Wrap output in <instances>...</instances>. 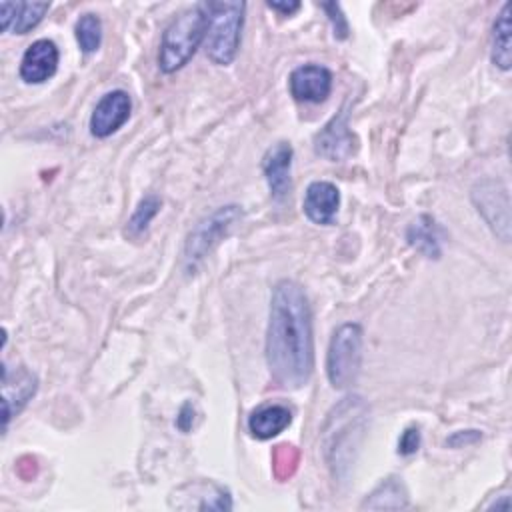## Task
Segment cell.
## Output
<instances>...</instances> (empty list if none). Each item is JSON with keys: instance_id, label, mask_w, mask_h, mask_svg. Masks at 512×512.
<instances>
[{"instance_id": "cell-1", "label": "cell", "mask_w": 512, "mask_h": 512, "mask_svg": "<svg viewBox=\"0 0 512 512\" xmlns=\"http://www.w3.org/2000/svg\"><path fill=\"white\" fill-rule=\"evenodd\" d=\"M266 364L276 386L298 390L314 368L312 314L302 286L280 280L272 288L266 330Z\"/></svg>"}, {"instance_id": "cell-2", "label": "cell", "mask_w": 512, "mask_h": 512, "mask_svg": "<svg viewBox=\"0 0 512 512\" xmlns=\"http://www.w3.org/2000/svg\"><path fill=\"white\" fill-rule=\"evenodd\" d=\"M368 426V404L352 394L342 398L322 426V450L334 478H344L356 460Z\"/></svg>"}, {"instance_id": "cell-3", "label": "cell", "mask_w": 512, "mask_h": 512, "mask_svg": "<svg viewBox=\"0 0 512 512\" xmlns=\"http://www.w3.org/2000/svg\"><path fill=\"white\" fill-rule=\"evenodd\" d=\"M208 34V14L204 2H198L170 20L164 28L158 52V66L172 74L180 70L196 54L204 36Z\"/></svg>"}, {"instance_id": "cell-4", "label": "cell", "mask_w": 512, "mask_h": 512, "mask_svg": "<svg viewBox=\"0 0 512 512\" xmlns=\"http://www.w3.org/2000/svg\"><path fill=\"white\" fill-rule=\"evenodd\" d=\"M204 8L208 14L206 56L218 66H228L238 54L246 4L220 0L204 2Z\"/></svg>"}, {"instance_id": "cell-5", "label": "cell", "mask_w": 512, "mask_h": 512, "mask_svg": "<svg viewBox=\"0 0 512 512\" xmlns=\"http://www.w3.org/2000/svg\"><path fill=\"white\" fill-rule=\"evenodd\" d=\"M362 368V328L356 322L340 324L328 346L326 374L334 388H348Z\"/></svg>"}, {"instance_id": "cell-6", "label": "cell", "mask_w": 512, "mask_h": 512, "mask_svg": "<svg viewBox=\"0 0 512 512\" xmlns=\"http://www.w3.org/2000/svg\"><path fill=\"white\" fill-rule=\"evenodd\" d=\"M242 216L240 206L236 204H228V206H220L218 210H214L210 216L202 218L192 232L186 238V246H184V260L194 266L198 264L228 232L230 228L236 224V220Z\"/></svg>"}, {"instance_id": "cell-7", "label": "cell", "mask_w": 512, "mask_h": 512, "mask_svg": "<svg viewBox=\"0 0 512 512\" xmlns=\"http://www.w3.org/2000/svg\"><path fill=\"white\" fill-rule=\"evenodd\" d=\"M472 202L484 222L504 242L510 240V198L508 188L500 180H480L472 188Z\"/></svg>"}, {"instance_id": "cell-8", "label": "cell", "mask_w": 512, "mask_h": 512, "mask_svg": "<svg viewBox=\"0 0 512 512\" xmlns=\"http://www.w3.org/2000/svg\"><path fill=\"white\" fill-rule=\"evenodd\" d=\"M168 504L178 510H232V496L212 480H194L178 486Z\"/></svg>"}, {"instance_id": "cell-9", "label": "cell", "mask_w": 512, "mask_h": 512, "mask_svg": "<svg viewBox=\"0 0 512 512\" xmlns=\"http://www.w3.org/2000/svg\"><path fill=\"white\" fill-rule=\"evenodd\" d=\"M288 88L294 100L320 104L330 96L332 72L320 64H302L292 70Z\"/></svg>"}, {"instance_id": "cell-10", "label": "cell", "mask_w": 512, "mask_h": 512, "mask_svg": "<svg viewBox=\"0 0 512 512\" xmlns=\"http://www.w3.org/2000/svg\"><path fill=\"white\" fill-rule=\"evenodd\" d=\"M132 102L128 92L112 90L106 92L92 110L90 116V132L96 138H106L114 134L128 118H130Z\"/></svg>"}, {"instance_id": "cell-11", "label": "cell", "mask_w": 512, "mask_h": 512, "mask_svg": "<svg viewBox=\"0 0 512 512\" xmlns=\"http://www.w3.org/2000/svg\"><path fill=\"white\" fill-rule=\"evenodd\" d=\"M356 148V138L348 126V112L336 114L314 138V150L318 156L330 162L346 160Z\"/></svg>"}, {"instance_id": "cell-12", "label": "cell", "mask_w": 512, "mask_h": 512, "mask_svg": "<svg viewBox=\"0 0 512 512\" xmlns=\"http://www.w3.org/2000/svg\"><path fill=\"white\" fill-rule=\"evenodd\" d=\"M38 390V378L28 368L20 366L14 372H10L4 366L2 376V416H4V430L8 428V422L12 416H16L28 400Z\"/></svg>"}, {"instance_id": "cell-13", "label": "cell", "mask_w": 512, "mask_h": 512, "mask_svg": "<svg viewBox=\"0 0 512 512\" xmlns=\"http://www.w3.org/2000/svg\"><path fill=\"white\" fill-rule=\"evenodd\" d=\"M292 156H294V150L288 142H276L266 150L262 158V172L270 188V194L276 202H282L290 194Z\"/></svg>"}, {"instance_id": "cell-14", "label": "cell", "mask_w": 512, "mask_h": 512, "mask_svg": "<svg viewBox=\"0 0 512 512\" xmlns=\"http://www.w3.org/2000/svg\"><path fill=\"white\" fill-rule=\"evenodd\" d=\"M58 46L48 40V38H40L36 42H32L20 62V78L28 84H42L48 78L54 76L56 68H58Z\"/></svg>"}, {"instance_id": "cell-15", "label": "cell", "mask_w": 512, "mask_h": 512, "mask_svg": "<svg viewBox=\"0 0 512 512\" xmlns=\"http://www.w3.org/2000/svg\"><path fill=\"white\" fill-rule=\"evenodd\" d=\"M338 206H340V192L332 182L316 180L308 184L302 200V210L310 222L330 226L336 218Z\"/></svg>"}, {"instance_id": "cell-16", "label": "cell", "mask_w": 512, "mask_h": 512, "mask_svg": "<svg viewBox=\"0 0 512 512\" xmlns=\"http://www.w3.org/2000/svg\"><path fill=\"white\" fill-rule=\"evenodd\" d=\"M48 8L50 2H0L2 30L26 34L42 22Z\"/></svg>"}, {"instance_id": "cell-17", "label": "cell", "mask_w": 512, "mask_h": 512, "mask_svg": "<svg viewBox=\"0 0 512 512\" xmlns=\"http://www.w3.org/2000/svg\"><path fill=\"white\" fill-rule=\"evenodd\" d=\"M292 422V410L284 404H264L250 412L248 430L258 440H270L278 436Z\"/></svg>"}, {"instance_id": "cell-18", "label": "cell", "mask_w": 512, "mask_h": 512, "mask_svg": "<svg viewBox=\"0 0 512 512\" xmlns=\"http://www.w3.org/2000/svg\"><path fill=\"white\" fill-rule=\"evenodd\" d=\"M406 240L408 244L420 252L426 258H440L442 254V246H440V226L436 224V220L428 214L418 216L406 232Z\"/></svg>"}, {"instance_id": "cell-19", "label": "cell", "mask_w": 512, "mask_h": 512, "mask_svg": "<svg viewBox=\"0 0 512 512\" xmlns=\"http://www.w3.org/2000/svg\"><path fill=\"white\" fill-rule=\"evenodd\" d=\"M408 506V492L400 478L388 476L382 480L362 502V508L370 510H398Z\"/></svg>"}, {"instance_id": "cell-20", "label": "cell", "mask_w": 512, "mask_h": 512, "mask_svg": "<svg viewBox=\"0 0 512 512\" xmlns=\"http://www.w3.org/2000/svg\"><path fill=\"white\" fill-rule=\"evenodd\" d=\"M510 4H504L492 24V62L500 70H510L512 50H510Z\"/></svg>"}, {"instance_id": "cell-21", "label": "cell", "mask_w": 512, "mask_h": 512, "mask_svg": "<svg viewBox=\"0 0 512 512\" xmlns=\"http://www.w3.org/2000/svg\"><path fill=\"white\" fill-rule=\"evenodd\" d=\"M76 40L78 46L84 54H92L100 48L102 44V20L98 18V14L86 12L78 18L76 22Z\"/></svg>"}, {"instance_id": "cell-22", "label": "cell", "mask_w": 512, "mask_h": 512, "mask_svg": "<svg viewBox=\"0 0 512 512\" xmlns=\"http://www.w3.org/2000/svg\"><path fill=\"white\" fill-rule=\"evenodd\" d=\"M158 210H160V198L154 196V194L144 196L138 202V206H136L134 214L130 216V220L126 222V232L130 236H140L148 228L152 218L158 214Z\"/></svg>"}, {"instance_id": "cell-23", "label": "cell", "mask_w": 512, "mask_h": 512, "mask_svg": "<svg viewBox=\"0 0 512 512\" xmlns=\"http://www.w3.org/2000/svg\"><path fill=\"white\" fill-rule=\"evenodd\" d=\"M296 464H298V452H296L294 446H290V444L276 446V450H274V474L280 480L292 476Z\"/></svg>"}, {"instance_id": "cell-24", "label": "cell", "mask_w": 512, "mask_h": 512, "mask_svg": "<svg viewBox=\"0 0 512 512\" xmlns=\"http://www.w3.org/2000/svg\"><path fill=\"white\" fill-rule=\"evenodd\" d=\"M320 8L326 12V16H328V20H330V24H332L334 36H336L338 40H344V38H348V32H350V28H348L346 16L342 14V8H340V4H336V2H322V4H320Z\"/></svg>"}, {"instance_id": "cell-25", "label": "cell", "mask_w": 512, "mask_h": 512, "mask_svg": "<svg viewBox=\"0 0 512 512\" xmlns=\"http://www.w3.org/2000/svg\"><path fill=\"white\" fill-rule=\"evenodd\" d=\"M420 448V430L416 426H410L402 432L400 440H398V452L402 456H410Z\"/></svg>"}, {"instance_id": "cell-26", "label": "cell", "mask_w": 512, "mask_h": 512, "mask_svg": "<svg viewBox=\"0 0 512 512\" xmlns=\"http://www.w3.org/2000/svg\"><path fill=\"white\" fill-rule=\"evenodd\" d=\"M480 438H482V434L478 430H458L450 438H446V446L462 448L468 444H476Z\"/></svg>"}, {"instance_id": "cell-27", "label": "cell", "mask_w": 512, "mask_h": 512, "mask_svg": "<svg viewBox=\"0 0 512 512\" xmlns=\"http://www.w3.org/2000/svg\"><path fill=\"white\" fill-rule=\"evenodd\" d=\"M192 420H194V408H192V404H184L182 406V410H180V414H178V418H176V424H178V428L180 430H184V432H188L190 430V426H192Z\"/></svg>"}, {"instance_id": "cell-28", "label": "cell", "mask_w": 512, "mask_h": 512, "mask_svg": "<svg viewBox=\"0 0 512 512\" xmlns=\"http://www.w3.org/2000/svg\"><path fill=\"white\" fill-rule=\"evenodd\" d=\"M268 8H272L284 16H290L300 8V2H268Z\"/></svg>"}]
</instances>
